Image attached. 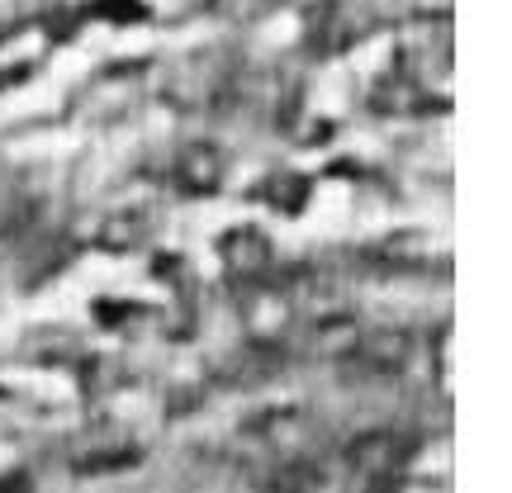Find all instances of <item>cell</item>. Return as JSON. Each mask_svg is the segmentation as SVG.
<instances>
[{"instance_id": "4", "label": "cell", "mask_w": 512, "mask_h": 493, "mask_svg": "<svg viewBox=\"0 0 512 493\" xmlns=\"http://www.w3.org/2000/svg\"><path fill=\"white\" fill-rule=\"evenodd\" d=\"M413 337L403 328H380V332H361V342L351 347V356L342 361L347 375H361V380H389L399 375L408 361H413Z\"/></svg>"}, {"instance_id": "12", "label": "cell", "mask_w": 512, "mask_h": 493, "mask_svg": "<svg viewBox=\"0 0 512 493\" xmlns=\"http://www.w3.org/2000/svg\"><path fill=\"white\" fill-rule=\"evenodd\" d=\"M261 195H266L280 214H299V209L309 204V181H304V176H271V181L261 185Z\"/></svg>"}, {"instance_id": "3", "label": "cell", "mask_w": 512, "mask_h": 493, "mask_svg": "<svg viewBox=\"0 0 512 493\" xmlns=\"http://www.w3.org/2000/svg\"><path fill=\"white\" fill-rule=\"evenodd\" d=\"M138 437L128 432L124 422H91V427H81L67 446V460H72V470L81 475H110V470H128L133 460H138Z\"/></svg>"}, {"instance_id": "1", "label": "cell", "mask_w": 512, "mask_h": 493, "mask_svg": "<svg viewBox=\"0 0 512 493\" xmlns=\"http://www.w3.org/2000/svg\"><path fill=\"white\" fill-rule=\"evenodd\" d=\"M403 456H408V437L389 432V427H375V432H361V437L347 441L342 451V479H347L356 493L380 489L399 475Z\"/></svg>"}, {"instance_id": "10", "label": "cell", "mask_w": 512, "mask_h": 493, "mask_svg": "<svg viewBox=\"0 0 512 493\" xmlns=\"http://www.w3.org/2000/svg\"><path fill=\"white\" fill-rule=\"evenodd\" d=\"M427 105V86L413 72H389L384 81H375L370 91V110L375 114H418Z\"/></svg>"}, {"instance_id": "11", "label": "cell", "mask_w": 512, "mask_h": 493, "mask_svg": "<svg viewBox=\"0 0 512 493\" xmlns=\"http://www.w3.org/2000/svg\"><path fill=\"white\" fill-rule=\"evenodd\" d=\"M147 233H152V228H147V214L124 209V214H114V219L100 223V247H105V252H119V256L138 252V247L147 242Z\"/></svg>"}, {"instance_id": "5", "label": "cell", "mask_w": 512, "mask_h": 493, "mask_svg": "<svg viewBox=\"0 0 512 493\" xmlns=\"http://www.w3.org/2000/svg\"><path fill=\"white\" fill-rule=\"evenodd\" d=\"M219 261L228 266L233 280H261L266 266H271V238L252 228V223H242V228H228L219 238Z\"/></svg>"}, {"instance_id": "13", "label": "cell", "mask_w": 512, "mask_h": 493, "mask_svg": "<svg viewBox=\"0 0 512 493\" xmlns=\"http://www.w3.org/2000/svg\"><path fill=\"white\" fill-rule=\"evenodd\" d=\"M95 323L100 328H119V332H133V328H143V323H152V313L138 309V304H114V299H95Z\"/></svg>"}, {"instance_id": "7", "label": "cell", "mask_w": 512, "mask_h": 493, "mask_svg": "<svg viewBox=\"0 0 512 493\" xmlns=\"http://www.w3.org/2000/svg\"><path fill=\"white\" fill-rule=\"evenodd\" d=\"M361 323L351 313H318L309 328H304V347L309 356H323V361H347L351 347L361 342Z\"/></svg>"}, {"instance_id": "8", "label": "cell", "mask_w": 512, "mask_h": 493, "mask_svg": "<svg viewBox=\"0 0 512 493\" xmlns=\"http://www.w3.org/2000/svg\"><path fill=\"white\" fill-rule=\"evenodd\" d=\"M48 43H53V34L43 24H24L15 34H5L0 38V81H24L43 62Z\"/></svg>"}, {"instance_id": "9", "label": "cell", "mask_w": 512, "mask_h": 493, "mask_svg": "<svg viewBox=\"0 0 512 493\" xmlns=\"http://www.w3.org/2000/svg\"><path fill=\"white\" fill-rule=\"evenodd\" d=\"M242 309H247L252 342H266V347H275V342H280V332L290 328V299H285L280 290H256L252 299H242Z\"/></svg>"}, {"instance_id": "14", "label": "cell", "mask_w": 512, "mask_h": 493, "mask_svg": "<svg viewBox=\"0 0 512 493\" xmlns=\"http://www.w3.org/2000/svg\"><path fill=\"white\" fill-rule=\"evenodd\" d=\"M91 15L114 19V24H138V19H147V10L143 0H91Z\"/></svg>"}, {"instance_id": "2", "label": "cell", "mask_w": 512, "mask_h": 493, "mask_svg": "<svg viewBox=\"0 0 512 493\" xmlns=\"http://www.w3.org/2000/svg\"><path fill=\"white\" fill-rule=\"evenodd\" d=\"M304 437H309V418L299 408H271L242 427L238 451L252 465H285V460H299L294 451L304 446Z\"/></svg>"}, {"instance_id": "6", "label": "cell", "mask_w": 512, "mask_h": 493, "mask_svg": "<svg viewBox=\"0 0 512 493\" xmlns=\"http://www.w3.org/2000/svg\"><path fill=\"white\" fill-rule=\"evenodd\" d=\"M228 176V157L214 143H185L176 152V185L185 195H214Z\"/></svg>"}]
</instances>
